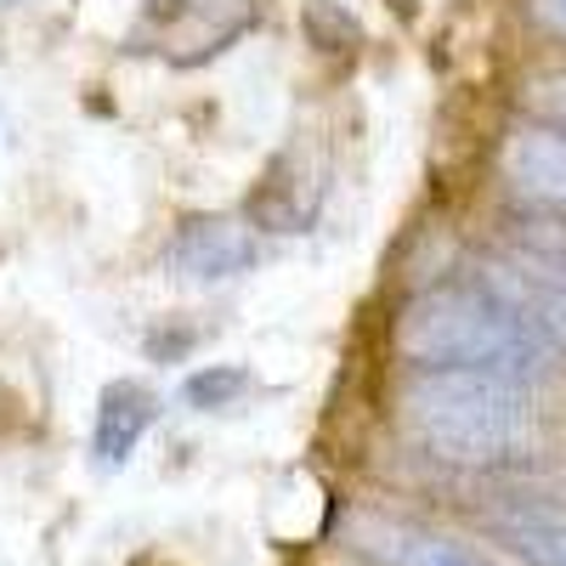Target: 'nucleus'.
<instances>
[{"mask_svg":"<svg viewBox=\"0 0 566 566\" xmlns=\"http://www.w3.org/2000/svg\"><path fill=\"white\" fill-rule=\"evenodd\" d=\"M402 431L419 453L453 470H499L538 442V402L527 380L488 368H413L402 386Z\"/></svg>","mask_w":566,"mask_h":566,"instance_id":"f257e3e1","label":"nucleus"},{"mask_svg":"<svg viewBox=\"0 0 566 566\" xmlns=\"http://www.w3.org/2000/svg\"><path fill=\"white\" fill-rule=\"evenodd\" d=\"M391 346L408 368H488V374H510V380H527V386L555 363V352L533 328L522 317H510L464 272L402 301L391 323Z\"/></svg>","mask_w":566,"mask_h":566,"instance_id":"f03ea898","label":"nucleus"},{"mask_svg":"<svg viewBox=\"0 0 566 566\" xmlns=\"http://www.w3.org/2000/svg\"><path fill=\"white\" fill-rule=\"evenodd\" d=\"M261 23V0H142L136 52H154L176 69L216 63Z\"/></svg>","mask_w":566,"mask_h":566,"instance_id":"7ed1b4c3","label":"nucleus"},{"mask_svg":"<svg viewBox=\"0 0 566 566\" xmlns=\"http://www.w3.org/2000/svg\"><path fill=\"white\" fill-rule=\"evenodd\" d=\"M464 277L488 290L510 317H522L555 357L566 352V266L527 250H504V255H476Z\"/></svg>","mask_w":566,"mask_h":566,"instance_id":"20e7f679","label":"nucleus"},{"mask_svg":"<svg viewBox=\"0 0 566 566\" xmlns=\"http://www.w3.org/2000/svg\"><path fill=\"white\" fill-rule=\"evenodd\" d=\"M346 549L368 566H493L488 555H476L470 544H459L442 527L408 522V515H352L346 522Z\"/></svg>","mask_w":566,"mask_h":566,"instance_id":"39448f33","label":"nucleus"},{"mask_svg":"<svg viewBox=\"0 0 566 566\" xmlns=\"http://www.w3.org/2000/svg\"><path fill=\"white\" fill-rule=\"evenodd\" d=\"M261 261V239L255 227L239 216H187L170 232V250L165 266L176 277H193V283H221V277H239Z\"/></svg>","mask_w":566,"mask_h":566,"instance_id":"423d86ee","label":"nucleus"},{"mask_svg":"<svg viewBox=\"0 0 566 566\" xmlns=\"http://www.w3.org/2000/svg\"><path fill=\"white\" fill-rule=\"evenodd\" d=\"M499 176L533 216L566 221V136L549 125H515L499 148Z\"/></svg>","mask_w":566,"mask_h":566,"instance_id":"0eeeda50","label":"nucleus"},{"mask_svg":"<svg viewBox=\"0 0 566 566\" xmlns=\"http://www.w3.org/2000/svg\"><path fill=\"white\" fill-rule=\"evenodd\" d=\"M159 419V397L142 380H108L97 391V413H91V464L97 470H119L136 442L154 431Z\"/></svg>","mask_w":566,"mask_h":566,"instance_id":"6e6552de","label":"nucleus"},{"mask_svg":"<svg viewBox=\"0 0 566 566\" xmlns=\"http://www.w3.org/2000/svg\"><path fill=\"white\" fill-rule=\"evenodd\" d=\"M499 544L522 566H566V522H504Z\"/></svg>","mask_w":566,"mask_h":566,"instance_id":"1a4fd4ad","label":"nucleus"},{"mask_svg":"<svg viewBox=\"0 0 566 566\" xmlns=\"http://www.w3.org/2000/svg\"><path fill=\"white\" fill-rule=\"evenodd\" d=\"M522 114L533 125H549L566 136V69H549V74H533L522 85Z\"/></svg>","mask_w":566,"mask_h":566,"instance_id":"9d476101","label":"nucleus"},{"mask_svg":"<svg viewBox=\"0 0 566 566\" xmlns=\"http://www.w3.org/2000/svg\"><path fill=\"white\" fill-rule=\"evenodd\" d=\"M239 391H244V368H199V374H187V386H181V397L193 408H205V413L232 408Z\"/></svg>","mask_w":566,"mask_h":566,"instance_id":"9b49d317","label":"nucleus"},{"mask_svg":"<svg viewBox=\"0 0 566 566\" xmlns=\"http://www.w3.org/2000/svg\"><path fill=\"white\" fill-rule=\"evenodd\" d=\"M527 18H533L538 34L566 40V0H527Z\"/></svg>","mask_w":566,"mask_h":566,"instance_id":"f8f14e48","label":"nucleus"}]
</instances>
